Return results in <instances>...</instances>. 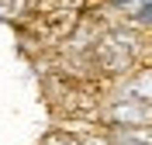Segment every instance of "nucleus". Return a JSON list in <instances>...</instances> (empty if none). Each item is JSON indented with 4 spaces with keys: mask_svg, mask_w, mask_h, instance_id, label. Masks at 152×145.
Segmentation results:
<instances>
[{
    "mask_svg": "<svg viewBox=\"0 0 152 145\" xmlns=\"http://www.w3.org/2000/svg\"><path fill=\"white\" fill-rule=\"evenodd\" d=\"M42 145H83V138H76V135H69L66 128H52L45 138H42Z\"/></svg>",
    "mask_w": 152,
    "mask_h": 145,
    "instance_id": "1",
    "label": "nucleus"
}]
</instances>
